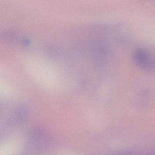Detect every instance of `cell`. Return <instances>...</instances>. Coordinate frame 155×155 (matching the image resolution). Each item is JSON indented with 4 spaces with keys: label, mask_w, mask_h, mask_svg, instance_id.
Wrapping results in <instances>:
<instances>
[{
    "label": "cell",
    "mask_w": 155,
    "mask_h": 155,
    "mask_svg": "<svg viewBox=\"0 0 155 155\" xmlns=\"http://www.w3.org/2000/svg\"><path fill=\"white\" fill-rule=\"evenodd\" d=\"M133 58L136 65L142 69L150 70L154 65L151 54L144 49L136 50L133 53Z\"/></svg>",
    "instance_id": "6da1fadb"
}]
</instances>
